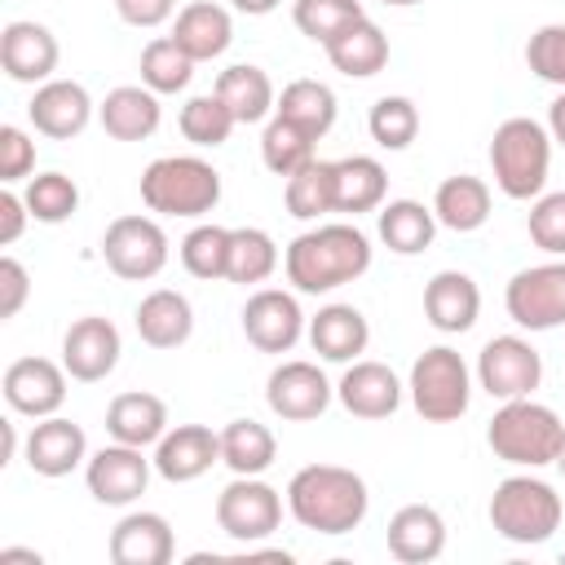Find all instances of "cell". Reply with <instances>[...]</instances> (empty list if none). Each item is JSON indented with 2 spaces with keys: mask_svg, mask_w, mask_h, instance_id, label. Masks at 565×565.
Segmentation results:
<instances>
[{
  "mask_svg": "<svg viewBox=\"0 0 565 565\" xmlns=\"http://www.w3.org/2000/svg\"><path fill=\"white\" fill-rule=\"evenodd\" d=\"M282 269H287V282L305 296L335 291V287H344L371 269V238L349 221L305 230L282 252Z\"/></svg>",
  "mask_w": 565,
  "mask_h": 565,
  "instance_id": "6da1fadb",
  "label": "cell"
},
{
  "mask_svg": "<svg viewBox=\"0 0 565 565\" xmlns=\"http://www.w3.org/2000/svg\"><path fill=\"white\" fill-rule=\"evenodd\" d=\"M287 508L305 530L335 539V534H349L366 521L371 494H366V481L353 468L309 463L287 481Z\"/></svg>",
  "mask_w": 565,
  "mask_h": 565,
  "instance_id": "7a4b0ae2",
  "label": "cell"
},
{
  "mask_svg": "<svg viewBox=\"0 0 565 565\" xmlns=\"http://www.w3.org/2000/svg\"><path fill=\"white\" fill-rule=\"evenodd\" d=\"M486 441L490 450L503 459V463H516V468H547L556 463L561 455V441H565V424L552 406L534 402V397H512L494 411L490 428H486Z\"/></svg>",
  "mask_w": 565,
  "mask_h": 565,
  "instance_id": "3957f363",
  "label": "cell"
},
{
  "mask_svg": "<svg viewBox=\"0 0 565 565\" xmlns=\"http://www.w3.org/2000/svg\"><path fill=\"white\" fill-rule=\"evenodd\" d=\"M547 168H552V132L539 119L512 115L494 128L490 172L508 199H539L547 185Z\"/></svg>",
  "mask_w": 565,
  "mask_h": 565,
  "instance_id": "277c9868",
  "label": "cell"
},
{
  "mask_svg": "<svg viewBox=\"0 0 565 565\" xmlns=\"http://www.w3.org/2000/svg\"><path fill=\"white\" fill-rule=\"evenodd\" d=\"M141 203L159 216H203L221 203V172L199 154H163L141 172Z\"/></svg>",
  "mask_w": 565,
  "mask_h": 565,
  "instance_id": "5b68a950",
  "label": "cell"
},
{
  "mask_svg": "<svg viewBox=\"0 0 565 565\" xmlns=\"http://www.w3.org/2000/svg\"><path fill=\"white\" fill-rule=\"evenodd\" d=\"M561 516H565V503L561 494L543 481V477H503L490 494V525L499 539L508 543H547L556 530H561Z\"/></svg>",
  "mask_w": 565,
  "mask_h": 565,
  "instance_id": "8992f818",
  "label": "cell"
},
{
  "mask_svg": "<svg viewBox=\"0 0 565 565\" xmlns=\"http://www.w3.org/2000/svg\"><path fill=\"white\" fill-rule=\"evenodd\" d=\"M411 402L428 424H450L468 411L472 397V380H468V362L450 349V344H433L415 358L411 366Z\"/></svg>",
  "mask_w": 565,
  "mask_h": 565,
  "instance_id": "52a82bcc",
  "label": "cell"
},
{
  "mask_svg": "<svg viewBox=\"0 0 565 565\" xmlns=\"http://www.w3.org/2000/svg\"><path fill=\"white\" fill-rule=\"evenodd\" d=\"M216 525L234 543L252 547L282 525V494L260 477H234L216 494Z\"/></svg>",
  "mask_w": 565,
  "mask_h": 565,
  "instance_id": "ba28073f",
  "label": "cell"
},
{
  "mask_svg": "<svg viewBox=\"0 0 565 565\" xmlns=\"http://www.w3.org/2000/svg\"><path fill=\"white\" fill-rule=\"evenodd\" d=\"M102 260L115 278L146 282L168 265V234L150 216H115L102 234Z\"/></svg>",
  "mask_w": 565,
  "mask_h": 565,
  "instance_id": "9c48e42d",
  "label": "cell"
},
{
  "mask_svg": "<svg viewBox=\"0 0 565 565\" xmlns=\"http://www.w3.org/2000/svg\"><path fill=\"white\" fill-rule=\"evenodd\" d=\"M508 318L525 331H556L565 327V260H543L516 269L503 291Z\"/></svg>",
  "mask_w": 565,
  "mask_h": 565,
  "instance_id": "30bf717a",
  "label": "cell"
},
{
  "mask_svg": "<svg viewBox=\"0 0 565 565\" xmlns=\"http://www.w3.org/2000/svg\"><path fill=\"white\" fill-rule=\"evenodd\" d=\"M477 380L494 402L534 397V388L543 380V358L521 335H494V340H486V349L477 358Z\"/></svg>",
  "mask_w": 565,
  "mask_h": 565,
  "instance_id": "8fae6325",
  "label": "cell"
},
{
  "mask_svg": "<svg viewBox=\"0 0 565 565\" xmlns=\"http://www.w3.org/2000/svg\"><path fill=\"white\" fill-rule=\"evenodd\" d=\"M150 463H154V459H146L141 446H124V441L102 446V450L88 459V468H84L88 494H93L97 503H106V508H128L132 499L146 494V486H150Z\"/></svg>",
  "mask_w": 565,
  "mask_h": 565,
  "instance_id": "7c38bea8",
  "label": "cell"
},
{
  "mask_svg": "<svg viewBox=\"0 0 565 565\" xmlns=\"http://www.w3.org/2000/svg\"><path fill=\"white\" fill-rule=\"evenodd\" d=\"M243 335L260 353H291L296 340L305 335V313H300L296 296L278 291V287L252 291L247 305H243Z\"/></svg>",
  "mask_w": 565,
  "mask_h": 565,
  "instance_id": "4fadbf2b",
  "label": "cell"
},
{
  "mask_svg": "<svg viewBox=\"0 0 565 565\" xmlns=\"http://www.w3.org/2000/svg\"><path fill=\"white\" fill-rule=\"evenodd\" d=\"M62 366L79 384H97L119 366V331L102 313H84L62 335Z\"/></svg>",
  "mask_w": 565,
  "mask_h": 565,
  "instance_id": "5bb4252c",
  "label": "cell"
},
{
  "mask_svg": "<svg viewBox=\"0 0 565 565\" xmlns=\"http://www.w3.org/2000/svg\"><path fill=\"white\" fill-rule=\"evenodd\" d=\"M331 384L322 375V366L313 362H282L269 371L265 380V402L278 419H291V424H305V419H318L327 406H331Z\"/></svg>",
  "mask_w": 565,
  "mask_h": 565,
  "instance_id": "9a60e30c",
  "label": "cell"
},
{
  "mask_svg": "<svg viewBox=\"0 0 565 565\" xmlns=\"http://www.w3.org/2000/svg\"><path fill=\"white\" fill-rule=\"evenodd\" d=\"M0 388H4L9 411L44 419V415H57L66 402V366H57L49 358H18L4 366Z\"/></svg>",
  "mask_w": 565,
  "mask_h": 565,
  "instance_id": "2e32d148",
  "label": "cell"
},
{
  "mask_svg": "<svg viewBox=\"0 0 565 565\" xmlns=\"http://www.w3.org/2000/svg\"><path fill=\"white\" fill-rule=\"evenodd\" d=\"M57 35L44 22L18 18L0 31V66L13 84H44L57 71Z\"/></svg>",
  "mask_w": 565,
  "mask_h": 565,
  "instance_id": "e0dca14e",
  "label": "cell"
},
{
  "mask_svg": "<svg viewBox=\"0 0 565 565\" xmlns=\"http://www.w3.org/2000/svg\"><path fill=\"white\" fill-rule=\"evenodd\" d=\"M221 459V433L207 424H177L154 441V472L172 486L199 481Z\"/></svg>",
  "mask_w": 565,
  "mask_h": 565,
  "instance_id": "ac0fdd59",
  "label": "cell"
},
{
  "mask_svg": "<svg viewBox=\"0 0 565 565\" xmlns=\"http://www.w3.org/2000/svg\"><path fill=\"white\" fill-rule=\"evenodd\" d=\"M26 119H31L35 132H44V137H53V141H71V137H79V132L88 128V119H93V97H88V88L75 84V79H44V84L35 88L31 106H26Z\"/></svg>",
  "mask_w": 565,
  "mask_h": 565,
  "instance_id": "d6986e66",
  "label": "cell"
},
{
  "mask_svg": "<svg viewBox=\"0 0 565 565\" xmlns=\"http://www.w3.org/2000/svg\"><path fill=\"white\" fill-rule=\"evenodd\" d=\"M335 397L358 419H388L402 406V384L384 362H349L335 384Z\"/></svg>",
  "mask_w": 565,
  "mask_h": 565,
  "instance_id": "ffe728a7",
  "label": "cell"
},
{
  "mask_svg": "<svg viewBox=\"0 0 565 565\" xmlns=\"http://www.w3.org/2000/svg\"><path fill=\"white\" fill-rule=\"evenodd\" d=\"M88 455V441H84V428L62 419V415H44L31 433H26V468L35 477H66L84 463Z\"/></svg>",
  "mask_w": 565,
  "mask_h": 565,
  "instance_id": "44dd1931",
  "label": "cell"
},
{
  "mask_svg": "<svg viewBox=\"0 0 565 565\" xmlns=\"http://www.w3.org/2000/svg\"><path fill=\"white\" fill-rule=\"evenodd\" d=\"M388 552L402 561V565H428L446 552V521L437 508L428 503H406L388 516Z\"/></svg>",
  "mask_w": 565,
  "mask_h": 565,
  "instance_id": "7402d4cb",
  "label": "cell"
},
{
  "mask_svg": "<svg viewBox=\"0 0 565 565\" xmlns=\"http://www.w3.org/2000/svg\"><path fill=\"white\" fill-rule=\"evenodd\" d=\"M481 313V291L463 269H441L424 287V318L441 335H463Z\"/></svg>",
  "mask_w": 565,
  "mask_h": 565,
  "instance_id": "603a6c76",
  "label": "cell"
},
{
  "mask_svg": "<svg viewBox=\"0 0 565 565\" xmlns=\"http://www.w3.org/2000/svg\"><path fill=\"white\" fill-rule=\"evenodd\" d=\"M110 561L115 565H168L177 543H172V525L159 512H128L115 530H110Z\"/></svg>",
  "mask_w": 565,
  "mask_h": 565,
  "instance_id": "cb8c5ba5",
  "label": "cell"
},
{
  "mask_svg": "<svg viewBox=\"0 0 565 565\" xmlns=\"http://www.w3.org/2000/svg\"><path fill=\"white\" fill-rule=\"evenodd\" d=\"M97 119H102L106 137H115V141H146V137H154V128L163 119L159 93L146 84H119L97 106Z\"/></svg>",
  "mask_w": 565,
  "mask_h": 565,
  "instance_id": "d4e9b609",
  "label": "cell"
},
{
  "mask_svg": "<svg viewBox=\"0 0 565 565\" xmlns=\"http://www.w3.org/2000/svg\"><path fill=\"white\" fill-rule=\"evenodd\" d=\"M132 322H137L141 344H150V349H181L190 340V331H194V309H190V300L181 291L159 287V291L141 296Z\"/></svg>",
  "mask_w": 565,
  "mask_h": 565,
  "instance_id": "484cf974",
  "label": "cell"
},
{
  "mask_svg": "<svg viewBox=\"0 0 565 565\" xmlns=\"http://www.w3.org/2000/svg\"><path fill=\"white\" fill-rule=\"evenodd\" d=\"M366 340L371 327L353 305H322L309 318V344L327 362H358V353H366Z\"/></svg>",
  "mask_w": 565,
  "mask_h": 565,
  "instance_id": "4316f807",
  "label": "cell"
},
{
  "mask_svg": "<svg viewBox=\"0 0 565 565\" xmlns=\"http://www.w3.org/2000/svg\"><path fill=\"white\" fill-rule=\"evenodd\" d=\"M172 40L194 57V62H212L230 49L234 40V22L221 4L212 0H194L185 9H177V22H172Z\"/></svg>",
  "mask_w": 565,
  "mask_h": 565,
  "instance_id": "83f0119b",
  "label": "cell"
},
{
  "mask_svg": "<svg viewBox=\"0 0 565 565\" xmlns=\"http://www.w3.org/2000/svg\"><path fill=\"white\" fill-rule=\"evenodd\" d=\"M327 57L340 75L349 79H371L388 66V35L371 22V18H358L349 22L331 44H327Z\"/></svg>",
  "mask_w": 565,
  "mask_h": 565,
  "instance_id": "f1b7e54d",
  "label": "cell"
},
{
  "mask_svg": "<svg viewBox=\"0 0 565 565\" xmlns=\"http://www.w3.org/2000/svg\"><path fill=\"white\" fill-rule=\"evenodd\" d=\"M106 433L124 446H154L168 433V406L154 393H119L106 406Z\"/></svg>",
  "mask_w": 565,
  "mask_h": 565,
  "instance_id": "f546056e",
  "label": "cell"
},
{
  "mask_svg": "<svg viewBox=\"0 0 565 565\" xmlns=\"http://www.w3.org/2000/svg\"><path fill=\"white\" fill-rule=\"evenodd\" d=\"M433 216H437V225H446L455 234L481 230L490 221V185L481 177H468V172L446 177L433 194Z\"/></svg>",
  "mask_w": 565,
  "mask_h": 565,
  "instance_id": "4dcf8cb0",
  "label": "cell"
},
{
  "mask_svg": "<svg viewBox=\"0 0 565 565\" xmlns=\"http://www.w3.org/2000/svg\"><path fill=\"white\" fill-rule=\"evenodd\" d=\"M388 194V172L371 154H349L335 159V212H380Z\"/></svg>",
  "mask_w": 565,
  "mask_h": 565,
  "instance_id": "1f68e13d",
  "label": "cell"
},
{
  "mask_svg": "<svg viewBox=\"0 0 565 565\" xmlns=\"http://www.w3.org/2000/svg\"><path fill=\"white\" fill-rule=\"evenodd\" d=\"M212 93L230 106V115H234L238 124H260V119L274 115V106H278L269 75H265L260 66H247V62L225 66V71L216 75V88H212Z\"/></svg>",
  "mask_w": 565,
  "mask_h": 565,
  "instance_id": "d6a6232c",
  "label": "cell"
},
{
  "mask_svg": "<svg viewBox=\"0 0 565 565\" xmlns=\"http://www.w3.org/2000/svg\"><path fill=\"white\" fill-rule=\"evenodd\" d=\"M278 459V441L265 424L256 419H230L221 428V463L234 477H260Z\"/></svg>",
  "mask_w": 565,
  "mask_h": 565,
  "instance_id": "836d02e7",
  "label": "cell"
},
{
  "mask_svg": "<svg viewBox=\"0 0 565 565\" xmlns=\"http://www.w3.org/2000/svg\"><path fill=\"white\" fill-rule=\"evenodd\" d=\"M433 234H437L433 207H424V203H415V199H393V203L380 207V243H384L388 252L415 256V252H424V247L433 243Z\"/></svg>",
  "mask_w": 565,
  "mask_h": 565,
  "instance_id": "e575fe53",
  "label": "cell"
},
{
  "mask_svg": "<svg viewBox=\"0 0 565 565\" xmlns=\"http://www.w3.org/2000/svg\"><path fill=\"white\" fill-rule=\"evenodd\" d=\"M274 115L291 119L296 128H305L313 141H322L335 128V93L318 79H291L274 106Z\"/></svg>",
  "mask_w": 565,
  "mask_h": 565,
  "instance_id": "d590c367",
  "label": "cell"
},
{
  "mask_svg": "<svg viewBox=\"0 0 565 565\" xmlns=\"http://www.w3.org/2000/svg\"><path fill=\"white\" fill-rule=\"evenodd\" d=\"M282 199L296 221H318V216L335 212V163H327V159L305 163L296 177H287Z\"/></svg>",
  "mask_w": 565,
  "mask_h": 565,
  "instance_id": "8d00e7d4",
  "label": "cell"
},
{
  "mask_svg": "<svg viewBox=\"0 0 565 565\" xmlns=\"http://www.w3.org/2000/svg\"><path fill=\"white\" fill-rule=\"evenodd\" d=\"M313 146L318 141L305 128H296L291 119H282V115H274L265 124V132H260V159H265V168L274 177H296L305 163H313L318 159Z\"/></svg>",
  "mask_w": 565,
  "mask_h": 565,
  "instance_id": "74e56055",
  "label": "cell"
},
{
  "mask_svg": "<svg viewBox=\"0 0 565 565\" xmlns=\"http://www.w3.org/2000/svg\"><path fill=\"white\" fill-rule=\"evenodd\" d=\"M274 269H278V247L265 230H256V225L230 230V269H225L230 282L252 287V282H265Z\"/></svg>",
  "mask_w": 565,
  "mask_h": 565,
  "instance_id": "f35d334b",
  "label": "cell"
},
{
  "mask_svg": "<svg viewBox=\"0 0 565 565\" xmlns=\"http://www.w3.org/2000/svg\"><path fill=\"white\" fill-rule=\"evenodd\" d=\"M194 75V57L172 40V35H154L141 49V84L154 93H181Z\"/></svg>",
  "mask_w": 565,
  "mask_h": 565,
  "instance_id": "ab89813d",
  "label": "cell"
},
{
  "mask_svg": "<svg viewBox=\"0 0 565 565\" xmlns=\"http://www.w3.org/2000/svg\"><path fill=\"white\" fill-rule=\"evenodd\" d=\"M366 18L362 0H296L291 4V22L300 26V35H309L313 44H331L349 22Z\"/></svg>",
  "mask_w": 565,
  "mask_h": 565,
  "instance_id": "60d3db41",
  "label": "cell"
},
{
  "mask_svg": "<svg viewBox=\"0 0 565 565\" xmlns=\"http://www.w3.org/2000/svg\"><path fill=\"white\" fill-rule=\"evenodd\" d=\"M22 199H26V212H31L35 221H44V225H62V221H71L75 207H79V190H75V181H71L66 172L26 177Z\"/></svg>",
  "mask_w": 565,
  "mask_h": 565,
  "instance_id": "b9f144b4",
  "label": "cell"
},
{
  "mask_svg": "<svg viewBox=\"0 0 565 565\" xmlns=\"http://www.w3.org/2000/svg\"><path fill=\"white\" fill-rule=\"evenodd\" d=\"M181 265L203 282L225 278V269H230V230L225 225H194L181 238Z\"/></svg>",
  "mask_w": 565,
  "mask_h": 565,
  "instance_id": "7bdbcfd3",
  "label": "cell"
},
{
  "mask_svg": "<svg viewBox=\"0 0 565 565\" xmlns=\"http://www.w3.org/2000/svg\"><path fill=\"white\" fill-rule=\"evenodd\" d=\"M181 137L194 141V146H221L230 141V132L238 128V119L230 115V106L216 97V93H203V97H190L181 106Z\"/></svg>",
  "mask_w": 565,
  "mask_h": 565,
  "instance_id": "ee69618b",
  "label": "cell"
},
{
  "mask_svg": "<svg viewBox=\"0 0 565 565\" xmlns=\"http://www.w3.org/2000/svg\"><path fill=\"white\" fill-rule=\"evenodd\" d=\"M366 128L380 150H406L419 137V110L411 97H380L366 115Z\"/></svg>",
  "mask_w": 565,
  "mask_h": 565,
  "instance_id": "f6af8a7d",
  "label": "cell"
},
{
  "mask_svg": "<svg viewBox=\"0 0 565 565\" xmlns=\"http://www.w3.org/2000/svg\"><path fill=\"white\" fill-rule=\"evenodd\" d=\"M525 66L543 79V84H556L565 88V22H552V26H539L525 44Z\"/></svg>",
  "mask_w": 565,
  "mask_h": 565,
  "instance_id": "bcb514c9",
  "label": "cell"
},
{
  "mask_svg": "<svg viewBox=\"0 0 565 565\" xmlns=\"http://www.w3.org/2000/svg\"><path fill=\"white\" fill-rule=\"evenodd\" d=\"M530 238L547 256H565V190L539 194L530 207Z\"/></svg>",
  "mask_w": 565,
  "mask_h": 565,
  "instance_id": "7dc6e473",
  "label": "cell"
},
{
  "mask_svg": "<svg viewBox=\"0 0 565 565\" xmlns=\"http://www.w3.org/2000/svg\"><path fill=\"white\" fill-rule=\"evenodd\" d=\"M35 168V141L18 128V124H4L0 128V181L13 185V181H26Z\"/></svg>",
  "mask_w": 565,
  "mask_h": 565,
  "instance_id": "c3c4849f",
  "label": "cell"
},
{
  "mask_svg": "<svg viewBox=\"0 0 565 565\" xmlns=\"http://www.w3.org/2000/svg\"><path fill=\"white\" fill-rule=\"evenodd\" d=\"M31 296V274L18 256H0V318H18Z\"/></svg>",
  "mask_w": 565,
  "mask_h": 565,
  "instance_id": "681fc988",
  "label": "cell"
},
{
  "mask_svg": "<svg viewBox=\"0 0 565 565\" xmlns=\"http://www.w3.org/2000/svg\"><path fill=\"white\" fill-rule=\"evenodd\" d=\"M172 9H177V0H115V13H119L128 26H141V31L163 26V22L172 18Z\"/></svg>",
  "mask_w": 565,
  "mask_h": 565,
  "instance_id": "f907efd6",
  "label": "cell"
},
{
  "mask_svg": "<svg viewBox=\"0 0 565 565\" xmlns=\"http://www.w3.org/2000/svg\"><path fill=\"white\" fill-rule=\"evenodd\" d=\"M26 216H31V212H26V199L13 194V190H0V243H4V247L22 238Z\"/></svg>",
  "mask_w": 565,
  "mask_h": 565,
  "instance_id": "816d5d0a",
  "label": "cell"
},
{
  "mask_svg": "<svg viewBox=\"0 0 565 565\" xmlns=\"http://www.w3.org/2000/svg\"><path fill=\"white\" fill-rule=\"evenodd\" d=\"M547 132H552L556 146H565V88H561V97L547 106Z\"/></svg>",
  "mask_w": 565,
  "mask_h": 565,
  "instance_id": "f5cc1de1",
  "label": "cell"
},
{
  "mask_svg": "<svg viewBox=\"0 0 565 565\" xmlns=\"http://www.w3.org/2000/svg\"><path fill=\"white\" fill-rule=\"evenodd\" d=\"M238 13H252V18H260V13H274L282 0H230Z\"/></svg>",
  "mask_w": 565,
  "mask_h": 565,
  "instance_id": "db71d44e",
  "label": "cell"
},
{
  "mask_svg": "<svg viewBox=\"0 0 565 565\" xmlns=\"http://www.w3.org/2000/svg\"><path fill=\"white\" fill-rule=\"evenodd\" d=\"M0 561H31V565H40V552H31V547H0Z\"/></svg>",
  "mask_w": 565,
  "mask_h": 565,
  "instance_id": "11a10c76",
  "label": "cell"
},
{
  "mask_svg": "<svg viewBox=\"0 0 565 565\" xmlns=\"http://www.w3.org/2000/svg\"><path fill=\"white\" fill-rule=\"evenodd\" d=\"M380 4H393V9H406V4H424V0H380Z\"/></svg>",
  "mask_w": 565,
  "mask_h": 565,
  "instance_id": "9f6ffc18",
  "label": "cell"
},
{
  "mask_svg": "<svg viewBox=\"0 0 565 565\" xmlns=\"http://www.w3.org/2000/svg\"><path fill=\"white\" fill-rule=\"evenodd\" d=\"M556 468H561V477H565V441H561V455H556Z\"/></svg>",
  "mask_w": 565,
  "mask_h": 565,
  "instance_id": "6f0895ef",
  "label": "cell"
}]
</instances>
